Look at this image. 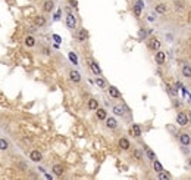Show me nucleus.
Listing matches in <instances>:
<instances>
[{"label":"nucleus","instance_id":"1","mask_svg":"<svg viewBox=\"0 0 191 180\" xmlns=\"http://www.w3.org/2000/svg\"><path fill=\"white\" fill-rule=\"evenodd\" d=\"M176 124H178V125H181V127L190 124L188 114H187V112H178V115H176Z\"/></svg>","mask_w":191,"mask_h":180},{"label":"nucleus","instance_id":"2","mask_svg":"<svg viewBox=\"0 0 191 180\" xmlns=\"http://www.w3.org/2000/svg\"><path fill=\"white\" fill-rule=\"evenodd\" d=\"M66 27L69 30H75V27H76V18H75L74 14H68L66 15Z\"/></svg>","mask_w":191,"mask_h":180},{"label":"nucleus","instance_id":"3","mask_svg":"<svg viewBox=\"0 0 191 180\" xmlns=\"http://www.w3.org/2000/svg\"><path fill=\"white\" fill-rule=\"evenodd\" d=\"M148 49L151 50H160V40H157L156 37H150L148 38Z\"/></svg>","mask_w":191,"mask_h":180},{"label":"nucleus","instance_id":"4","mask_svg":"<svg viewBox=\"0 0 191 180\" xmlns=\"http://www.w3.org/2000/svg\"><path fill=\"white\" fill-rule=\"evenodd\" d=\"M30 160H31L32 162H40V161L43 160L41 152H40V151H37V149L31 151V152H30Z\"/></svg>","mask_w":191,"mask_h":180},{"label":"nucleus","instance_id":"5","mask_svg":"<svg viewBox=\"0 0 191 180\" xmlns=\"http://www.w3.org/2000/svg\"><path fill=\"white\" fill-rule=\"evenodd\" d=\"M118 146L122 149V151H128L131 148V142L126 137H121L119 139V142H118Z\"/></svg>","mask_w":191,"mask_h":180},{"label":"nucleus","instance_id":"6","mask_svg":"<svg viewBox=\"0 0 191 180\" xmlns=\"http://www.w3.org/2000/svg\"><path fill=\"white\" fill-rule=\"evenodd\" d=\"M130 134L132 136V137H140L143 133H141V127H140L138 124H132L131 125V128H130Z\"/></svg>","mask_w":191,"mask_h":180},{"label":"nucleus","instance_id":"7","mask_svg":"<svg viewBox=\"0 0 191 180\" xmlns=\"http://www.w3.org/2000/svg\"><path fill=\"white\" fill-rule=\"evenodd\" d=\"M107 92H109V96L113 97V99H119L121 97V92L118 90V87H115V86H109Z\"/></svg>","mask_w":191,"mask_h":180},{"label":"nucleus","instance_id":"8","mask_svg":"<svg viewBox=\"0 0 191 180\" xmlns=\"http://www.w3.org/2000/svg\"><path fill=\"white\" fill-rule=\"evenodd\" d=\"M88 65H90L91 71H93V72H94L96 75H101V70H100V67H99V63H97L96 61L90 59V61H88Z\"/></svg>","mask_w":191,"mask_h":180},{"label":"nucleus","instance_id":"9","mask_svg":"<svg viewBox=\"0 0 191 180\" xmlns=\"http://www.w3.org/2000/svg\"><path fill=\"white\" fill-rule=\"evenodd\" d=\"M180 143H181L182 146H188V145L191 143V137H190V134H187V133H181V134H180Z\"/></svg>","mask_w":191,"mask_h":180},{"label":"nucleus","instance_id":"10","mask_svg":"<svg viewBox=\"0 0 191 180\" xmlns=\"http://www.w3.org/2000/svg\"><path fill=\"white\" fill-rule=\"evenodd\" d=\"M88 38V33H87V30L85 28H80V31H78V34H76V40L78 42H85Z\"/></svg>","mask_w":191,"mask_h":180},{"label":"nucleus","instance_id":"11","mask_svg":"<svg viewBox=\"0 0 191 180\" xmlns=\"http://www.w3.org/2000/svg\"><path fill=\"white\" fill-rule=\"evenodd\" d=\"M155 61H156L157 65H162V63H165V61H166V55H165V52H156Z\"/></svg>","mask_w":191,"mask_h":180},{"label":"nucleus","instance_id":"12","mask_svg":"<svg viewBox=\"0 0 191 180\" xmlns=\"http://www.w3.org/2000/svg\"><path fill=\"white\" fill-rule=\"evenodd\" d=\"M69 78H71L74 83H80V81H81V74H80L78 71L72 70V71H69Z\"/></svg>","mask_w":191,"mask_h":180},{"label":"nucleus","instance_id":"13","mask_svg":"<svg viewBox=\"0 0 191 180\" xmlns=\"http://www.w3.org/2000/svg\"><path fill=\"white\" fill-rule=\"evenodd\" d=\"M96 115H97V118L101 120V121H105L107 118V111L103 109V108H97L96 109Z\"/></svg>","mask_w":191,"mask_h":180},{"label":"nucleus","instance_id":"14","mask_svg":"<svg viewBox=\"0 0 191 180\" xmlns=\"http://www.w3.org/2000/svg\"><path fill=\"white\" fill-rule=\"evenodd\" d=\"M112 109H113V114L118 115V117H124V115H125V108L121 106V105H113Z\"/></svg>","mask_w":191,"mask_h":180},{"label":"nucleus","instance_id":"15","mask_svg":"<svg viewBox=\"0 0 191 180\" xmlns=\"http://www.w3.org/2000/svg\"><path fill=\"white\" fill-rule=\"evenodd\" d=\"M52 171H53L55 176H62L65 170H63V165H62V164H55V165L52 167Z\"/></svg>","mask_w":191,"mask_h":180},{"label":"nucleus","instance_id":"16","mask_svg":"<svg viewBox=\"0 0 191 180\" xmlns=\"http://www.w3.org/2000/svg\"><path fill=\"white\" fill-rule=\"evenodd\" d=\"M105 121H106V127H107V128H110V130H113V128H116V127H118V121L115 120L113 117L106 118Z\"/></svg>","mask_w":191,"mask_h":180},{"label":"nucleus","instance_id":"17","mask_svg":"<svg viewBox=\"0 0 191 180\" xmlns=\"http://www.w3.org/2000/svg\"><path fill=\"white\" fill-rule=\"evenodd\" d=\"M144 7V3L141 2V0H138V2L135 3V6H134V15L135 16H140L141 15V9Z\"/></svg>","mask_w":191,"mask_h":180},{"label":"nucleus","instance_id":"18","mask_svg":"<svg viewBox=\"0 0 191 180\" xmlns=\"http://www.w3.org/2000/svg\"><path fill=\"white\" fill-rule=\"evenodd\" d=\"M46 18L44 16H41V15H38V16H35V19H34V24L37 25V27H44L46 25Z\"/></svg>","mask_w":191,"mask_h":180},{"label":"nucleus","instance_id":"19","mask_svg":"<svg viewBox=\"0 0 191 180\" xmlns=\"http://www.w3.org/2000/svg\"><path fill=\"white\" fill-rule=\"evenodd\" d=\"M171 177H172L171 173L166 171V170H162L160 173H157V179H159V180H169Z\"/></svg>","mask_w":191,"mask_h":180},{"label":"nucleus","instance_id":"20","mask_svg":"<svg viewBox=\"0 0 191 180\" xmlns=\"http://www.w3.org/2000/svg\"><path fill=\"white\" fill-rule=\"evenodd\" d=\"M181 72H182V75L185 78H191V65H184Z\"/></svg>","mask_w":191,"mask_h":180},{"label":"nucleus","instance_id":"21","mask_svg":"<svg viewBox=\"0 0 191 180\" xmlns=\"http://www.w3.org/2000/svg\"><path fill=\"white\" fill-rule=\"evenodd\" d=\"M25 46L27 47H34L35 46V38L32 35H27L25 37Z\"/></svg>","mask_w":191,"mask_h":180},{"label":"nucleus","instance_id":"22","mask_svg":"<svg viewBox=\"0 0 191 180\" xmlns=\"http://www.w3.org/2000/svg\"><path fill=\"white\" fill-rule=\"evenodd\" d=\"M88 109L90 111H96L97 108H99V102H97V99H90L88 100Z\"/></svg>","mask_w":191,"mask_h":180},{"label":"nucleus","instance_id":"23","mask_svg":"<svg viewBox=\"0 0 191 180\" xmlns=\"http://www.w3.org/2000/svg\"><path fill=\"white\" fill-rule=\"evenodd\" d=\"M53 7H55V3L52 2V0H47V2L44 3V6H43L44 12H52V10H53Z\"/></svg>","mask_w":191,"mask_h":180},{"label":"nucleus","instance_id":"24","mask_svg":"<svg viewBox=\"0 0 191 180\" xmlns=\"http://www.w3.org/2000/svg\"><path fill=\"white\" fill-rule=\"evenodd\" d=\"M153 170H155L156 173H160V171L163 170V165L160 164V161H157V160L153 161Z\"/></svg>","mask_w":191,"mask_h":180},{"label":"nucleus","instance_id":"25","mask_svg":"<svg viewBox=\"0 0 191 180\" xmlns=\"http://www.w3.org/2000/svg\"><path fill=\"white\" fill-rule=\"evenodd\" d=\"M155 10L157 12V14H165V12L168 10V7H166V5H163V3H159V5H156Z\"/></svg>","mask_w":191,"mask_h":180},{"label":"nucleus","instance_id":"26","mask_svg":"<svg viewBox=\"0 0 191 180\" xmlns=\"http://www.w3.org/2000/svg\"><path fill=\"white\" fill-rule=\"evenodd\" d=\"M96 84H97L100 89H106V80H105V78H101L100 75H97V78H96Z\"/></svg>","mask_w":191,"mask_h":180},{"label":"nucleus","instance_id":"27","mask_svg":"<svg viewBox=\"0 0 191 180\" xmlns=\"http://www.w3.org/2000/svg\"><path fill=\"white\" fill-rule=\"evenodd\" d=\"M9 149V142L6 139L0 137V151H7Z\"/></svg>","mask_w":191,"mask_h":180},{"label":"nucleus","instance_id":"28","mask_svg":"<svg viewBox=\"0 0 191 180\" xmlns=\"http://www.w3.org/2000/svg\"><path fill=\"white\" fill-rule=\"evenodd\" d=\"M146 153H147V157H148V160H151V161H155L156 160V153L153 152L150 148H146Z\"/></svg>","mask_w":191,"mask_h":180},{"label":"nucleus","instance_id":"29","mask_svg":"<svg viewBox=\"0 0 191 180\" xmlns=\"http://www.w3.org/2000/svg\"><path fill=\"white\" fill-rule=\"evenodd\" d=\"M68 56H69V59H71V62L74 63V65H78V56H76L74 52H69Z\"/></svg>","mask_w":191,"mask_h":180},{"label":"nucleus","instance_id":"30","mask_svg":"<svg viewBox=\"0 0 191 180\" xmlns=\"http://www.w3.org/2000/svg\"><path fill=\"white\" fill-rule=\"evenodd\" d=\"M185 9V5L182 2H175V10L176 12H182Z\"/></svg>","mask_w":191,"mask_h":180},{"label":"nucleus","instance_id":"31","mask_svg":"<svg viewBox=\"0 0 191 180\" xmlns=\"http://www.w3.org/2000/svg\"><path fill=\"white\" fill-rule=\"evenodd\" d=\"M146 35H147V34H146L144 30H140V31H138V38H140V40H144Z\"/></svg>","mask_w":191,"mask_h":180},{"label":"nucleus","instance_id":"32","mask_svg":"<svg viewBox=\"0 0 191 180\" xmlns=\"http://www.w3.org/2000/svg\"><path fill=\"white\" fill-rule=\"evenodd\" d=\"M134 157H135L137 160H141V158H143V152H141V151H134Z\"/></svg>","mask_w":191,"mask_h":180},{"label":"nucleus","instance_id":"33","mask_svg":"<svg viewBox=\"0 0 191 180\" xmlns=\"http://www.w3.org/2000/svg\"><path fill=\"white\" fill-rule=\"evenodd\" d=\"M53 38H55V42H56V43H60V37H59L57 34H55V35H53Z\"/></svg>","mask_w":191,"mask_h":180},{"label":"nucleus","instance_id":"34","mask_svg":"<svg viewBox=\"0 0 191 180\" xmlns=\"http://www.w3.org/2000/svg\"><path fill=\"white\" fill-rule=\"evenodd\" d=\"M59 18H60V10H57V14H56V16H55V19H56V21H57V19H59Z\"/></svg>","mask_w":191,"mask_h":180},{"label":"nucleus","instance_id":"35","mask_svg":"<svg viewBox=\"0 0 191 180\" xmlns=\"http://www.w3.org/2000/svg\"><path fill=\"white\" fill-rule=\"evenodd\" d=\"M188 114V120H190V123H191V112H187Z\"/></svg>","mask_w":191,"mask_h":180}]
</instances>
